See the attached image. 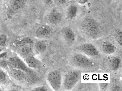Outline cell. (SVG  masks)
Here are the masks:
<instances>
[{
  "instance_id": "obj_22",
  "label": "cell",
  "mask_w": 122,
  "mask_h": 91,
  "mask_svg": "<svg viewBox=\"0 0 122 91\" xmlns=\"http://www.w3.org/2000/svg\"><path fill=\"white\" fill-rule=\"evenodd\" d=\"M53 1L57 6H63L66 4L67 0H53Z\"/></svg>"
},
{
  "instance_id": "obj_5",
  "label": "cell",
  "mask_w": 122,
  "mask_h": 91,
  "mask_svg": "<svg viewBox=\"0 0 122 91\" xmlns=\"http://www.w3.org/2000/svg\"><path fill=\"white\" fill-rule=\"evenodd\" d=\"M28 0H8V13L12 16L18 14L25 9Z\"/></svg>"
},
{
  "instance_id": "obj_14",
  "label": "cell",
  "mask_w": 122,
  "mask_h": 91,
  "mask_svg": "<svg viewBox=\"0 0 122 91\" xmlns=\"http://www.w3.org/2000/svg\"><path fill=\"white\" fill-rule=\"evenodd\" d=\"M24 62L30 68L37 69L40 67L39 61L32 55H30L25 58Z\"/></svg>"
},
{
  "instance_id": "obj_3",
  "label": "cell",
  "mask_w": 122,
  "mask_h": 91,
  "mask_svg": "<svg viewBox=\"0 0 122 91\" xmlns=\"http://www.w3.org/2000/svg\"><path fill=\"white\" fill-rule=\"evenodd\" d=\"M81 74L79 71L72 70L68 72L65 76L63 86L65 90H72L78 83L81 78Z\"/></svg>"
},
{
  "instance_id": "obj_21",
  "label": "cell",
  "mask_w": 122,
  "mask_h": 91,
  "mask_svg": "<svg viewBox=\"0 0 122 91\" xmlns=\"http://www.w3.org/2000/svg\"><path fill=\"white\" fill-rule=\"evenodd\" d=\"M122 31L121 30H118L116 34V40L120 46H122Z\"/></svg>"
},
{
  "instance_id": "obj_23",
  "label": "cell",
  "mask_w": 122,
  "mask_h": 91,
  "mask_svg": "<svg viewBox=\"0 0 122 91\" xmlns=\"http://www.w3.org/2000/svg\"><path fill=\"white\" fill-rule=\"evenodd\" d=\"M48 91V89L46 88V86H38L34 87L31 90V91Z\"/></svg>"
},
{
  "instance_id": "obj_25",
  "label": "cell",
  "mask_w": 122,
  "mask_h": 91,
  "mask_svg": "<svg viewBox=\"0 0 122 91\" xmlns=\"http://www.w3.org/2000/svg\"><path fill=\"white\" fill-rule=\"evenodd\" d=\"M99 86L101 91H105L108 86V84L107 83H102L99 84Z\"/></svg>"
},
{
  "instance_id": "obj_20",
  "label": "cell",
  "mask_w": 122,
  "mask_h": 91,
  "mask_svg": "<svg viewBox=\"0 0 122 91\" xmlns=\"http://www.w3.org/2000/svg\"><path fill=\"white\" fill-rule=\"evenodd\" d=\"M7 39V36L4 34H0V46L5 47L6 44Z\"/></svg>"
},
{
  "instance_id": "obj_6",
  "label": "cell",
  "mask_w": 122,
  "mask_h": 91,
  "mask_svg": "<svg viewBox=\"0 0 122 91\" xmlns=\"http://www.w3.org/2000/svg\"><path fill=\"white\" fill-rule=\"evenodd\" d=\"M7 62L9 68L21 70L25 72L30 71V68L25 62L19 57H12L7 61Z\"/></svg>"
},
{
  "instance_id": "obj_4",
  "label": "cell",
  "mask_w": 122,
  "mask_h": 91,
  "mask_svg": "<svg viewBox=\"0 0 122 91\" xmlns=\"http://www.w3.org/2000/svg\"><path fill=\"white\" fill-rule=\"evenodd\" d=\"M46 79L53 90L59 91L60 89L62 81V73L59 70L52 71L47 75Z\"/></svg>"
},
{
  "instance_id": "obj_10",
  "label": "cell",
  "mask_w": 122,
  "mask_h": 91,
  "mask_svg": "<svg viewBox=\"0 0 122 91\" xmlns=\"http://www.w3.org/2000/svg\"><path fill=\"white\" fill-rule=\"evenodd\" d=\"M61 34L64 39L68 43H73L76 41V34L73 30L70 27H66L62 29Z\"/></svg>"
},
{
  "instance_id": "obj_15",
  "label": "cell",
  "mask_w": 122,
  "mask_h": 91,
  "mask_svg": "<svg viewBox=\"0 0 122 91\" xmlns=\"http://www.w3.org/2000/svg\"><path fill=\"white\" fill-rule=\"evenodd\" d=\"M102 51L105 54L111 55L114 53L116 50L115 45L111 43L107 42L103 43L102 46Z\"/></svg>"
},
{
  "instance_id": "obj_13",
  "label": "cell",
  "mask_w": 122,
  "mask_h": 91,
  "mask_svg": "<svg viewBox=\"0 0 122 91\" xmlns=\"http://www.w3.org/2000/svg\"><path fill=\"white\" fill-rule=\"evenodd\" d=\"M79 12L78 7L74 4H71L67 8L66 10V18L71 20L77 16Z\"/></svg>"
},
{
  "instance_id": "obj_9",
  "label": "cell",
  "mask_w": 122,
  "mask_h": 91,
  "mask_svg": "<svg viewBox=\"0 0 122 91\" xmlns=\"http://www.w3.org/2000/svg\"><path fill=\"white\" fill-rule=\"evenodd\" d=\"M53 32V30L50 26L47 25H42L37 29L35 35L37 38H46L51 36Z\"/></svg>"
},
{
  "instance_id": "obj_1",
  "label": "cell",
  "mask_w": 122,
  "mask_h": 91,
  "mask_svg": "<svg viewBox=\"0 0 122 91\" xmlns=\"http://www.w3.org/2000/svg\"><path fill=\"white\" fill-rule=\"evenodd\" d=\"M80 28L82 34L89 39L95 40L103 35V30L101 24L91 16H87L82 20Z\"/></svg>"
},
{
  "instance_id": "obj_2",
  "label": "cell",
  "mask_w": 122,
  "mask_h": 91,
  "mask_svg": "<svg viewBox=\"0 0 122 91\" xmlns=\"http://www.w3.org/2000/svg\"><path fill=\"white\" fill-rule=\"evenodd\" d=\"M71 61L74 65L81 69H92L96 66V63L93 60L81 53L74 54L71 58Z\"/></svg>"
},
{
  "instance_id": "obj_18",
  "label": "cell",
  "mask_w": 122,
  "mask_h": 91,
  "mask_svg": "<svg viewBox=\"0 0 122 91\" xmlns=\"http://www.w3.org/2000/svg\"><path fill=\"white\" fill-rule=\"evenodd\" d=\"M16 46H18L29 43H34V41L30 38L29 37H23L15 40L14 42Z\"/></svg>"
},
{
  "instance_id": "obj_27",
  "label": "cell",
  "mask_w": 122,
  "mask_h": 91,
  "mask_svg": "<svg viewBox=\"0 0 122 91\" xmlns=\"http://www.w3.org/2000/svg\"><path fill=\"white\" fill-rule=\"evenodd\" d=\"M2 51V48L0 46V53H1Z\"/></svg>"
},
{
  "instance_id": "obj_8",
  "label": "cell",
  "mask_w": 122,
  "mask_h": 91,
  "mask_svg": "<svg viewBox=\"0 0 122 91\" xmlns=\"http://www.w3.org/2000/svg\"><path fill=\"white\" fill-rule=\"evenodd\" d=\"M46 20L49 23L52 25H57L61 23L63 19L62 13L56 9L50 10L46 16Z\"/></svg>"
},
{
  "instance_id": "obj_11",
  "label": "cell",
  "mask_w": 122,
  "mask_h": 91,
  "mask_svg": "<svg viewBox=\"0 0 122 91\" xmlns=\"http://www.w3.org/2000/svg\"><path fill=\"white\" fill-rule=\"evenodd\" d=\"M34 43H29L17 46V52L22 57L25 58L33 52Z\"/></svg>"
},
{
  "instance_id": "obj_12",
  "label": "cell",
  "mask_w": 122,
  "mask_h": 91,
  "mask_svg": "<svg viewBox=\"0 0 122 91\" xmlns=\"http://www.w3.org/2000/svg\"><path fill=\"white\" fill-rule=\"evenodd\" d=\"M8 71L10 77L16 81H22L26 78L25 72L21 70L9 68Z\"/></svg>"
},
{
  "instance_id": "obj_19",
  "label": "cell",
  "mask_w": 122,
  "mask_h": 91,
  "mask_svg": "<svg viewBox=\"0 0 122 91\" xmlns=\"http://www.w3.org/2000/svg\"><path fill=\"white\" fill-rule=\"evenodd\" d=\"M8 81L7 75L2 69L0 68V85H4Z\"/></svg>"
},
{
  "instance_id": "obj_24",
  "label": "cell",
  "mask_w": 122,
  "mask_h": 91,
  "mask_svg": "<svg viewBox=\"0 0 122 91\" xmlns=\"http://www.w3.org/2000/svg\"><path fill=\"white\" fill-rule=\"evenodd\" d=\"M0 67L5 69L9 70V68L8 65L7 61L5 60H2L0 61Z\"/></svg>"
},
{
  "instance_id": "obj_17",
  "label": "cell",
  "mask_w": 122,
  "mask_h": 91,
  "mask_svg": "<svg viewBox=\"0 0 122 91\" xmlns=\"http://www.w3.org/2000/svg\"><path fill=\"white\" fill-rule=\"evenodd\" d=\"M121 62L122 60L120 57H113L110 60L111 68L113 71H117L121 66Z\"/></svg>"
},
{
  "instance_id": "obj_7",
  "label": "cell",
  "mask_w": 122,
  "mask_h": 91,
  "mask_svg": "<svg viewBox=\"0 0 122 91\" xmlns=\"http://www.w3.org/2000/svg\"><path fill=\"white\" fill-rule=\"evenodd\" d=\"M77 50L85 55L91 57L99 56L100 53L94 45L90 43H85L77 46Z\"/></svg>"
},
{
  "instance_id": "obj_26",
  "label": "cell",
  "mask_w": 122,
  "mask_h": 91,
  "mask_svg": "<svg viewBox=\"0 0 122 91\" xmlns=\"http://www.w3.org/2000/svg\"><path fill=\"white\" fill-rule=\"evenodd\" d=\"M43 1L47 6H51L53 3V0H42Z\"/></svg>"
},
{
  "instance_id": "obj_16",
  "label": "cell",
  "mask_w": 122,
  "mask_h": 91,
  "mask_svg": "<svg viewBox=\"0 0 122 91\" xmlns=\"http://www.w3.org/2000/svg\"><path fill=\"white\" fill-rule=\"evenodd\" d=\"M34 48L35 50L38 53H42L47 49V44L43 41H38L34 43Z\"/></svg>"
}]
</instances>
